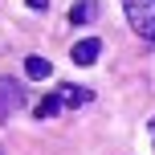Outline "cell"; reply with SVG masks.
Returning <instances> with one entry per match:
<instances>
[{"mask_svg": "<svg viewBox=\"0 0 155 155\" xmlns=\"http://www.w3.org/2000/svg\"><path fill=\"white\" fill-rule=\"evenodd\" d=\"M123 12H127V25L135 29V37L155 45V0H123Z\"/></svg>", "mask_w": 155, "mask_h": 155, "instance_id": "1", "label": "cell"}, {"mask_svg": "<svg viewBox=\"0 0 155 155\" xmlns=\"http://www.w3.org/2000/svg\"><path fill=\"white\" fill-rule=\"evenodd\" d=\"M21 106H25V86L16 78H0V123H8Z\"/></svg>", "mask_w": 155, "mask_h": 155, "instance_id": "2", "label": "cell"}, {"mask_svg": "<svg viewBox=\"0 0 155 155\" xmlns=\"http://www.w3.org/2000/svg\"><path fill=\"white\" fill-rule=\"evenodd\" d=\"M98 53H102V41H98V37H82V41L70 49L74 65H94V61H98Z\"/></svg>", "mask_w": 155, "mask_h": 155, "instance_id": "3", "label": "cell"}, {"mask_svg": "<svg viewBox=\"0 0 155 155\" xmlns=\"http://www.w3.org/2000/svg\"><path fill=\"white\" fill-rule=\"evenodd\" d=\"M57 98H61V106H70V110H78V106H86V102L94 98L86 86H57Z\"/></svg>", "mask_w": 155, "mask_h": 155, "instance_id": "4", "label": "cell"}, {"mask_svg": "<svg viewBox=\"0 0 155 155\" xmlns=\"http://www.w3.org/2000/svg\"><path fill=\"white\" fill-rule=\"evenodd\" d=\"M98 16V0H74L70 8V25H90Z\"/></svg>", "mask_w": 155, "mask_h": 155, "instance_id": "5", "label": "cell"}, {"mask_svg": "<svg viewBox=\"0 0 155 155\" xmlns=\"http://www.w3.org/2000/svg\"><path fill=\"white\" fill-rule=\"evenodd\" d=\"M25 74H29L33 82H45V78L53 74V65H49L45 57H37V53H33V57H25Z\"/></svg>", "mask_w": 155, "mask_h": 155, "instance_id": "6", "label": "cell"}, {"mask_svg": "<svg viewBox=\"0 0 155 155\" xmlns=\"http://www.w3.org/2000/svg\"><path fill=\"white\" fill-rule=\"evenodd\" d=\"M57 110H65V106H61V98H57V90H53V94H45V98L33 106V118H53Z\"/></svg>", "mask_w": 155, "mask_h": 155, "instance_id": "7", "label": "cell"}, {"mask_svg": "<svg viewBox=\"0 0 155 155\" xmlns=\"http://www.w3.org/2000/svg\"><path fill=\"white\" fill-rule=\"evenodd\" d=\"M25 4H29L33 12H45V8H49V0H25Z\"/></svg>", "mask_w": 155, "mask_h": 155, "instance_id": "8", "label": "cell"}, {"mask_svg": "<svg viewBox=\"0 0 155 155\" xmlns=\"http://www.w3.org/2000/svg\"><path fill=\"white\" fill-rule=\"evenodd\" d=\"M0 155H4V147H0Z\"/></svg>", "mask_w": 155, "mask_h": 155, "instance_id": "9", "label": "cell"}]
</instances>
